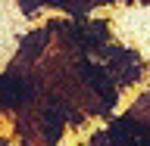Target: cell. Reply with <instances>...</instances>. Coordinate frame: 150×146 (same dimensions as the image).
<instances>
[{"mask_svg":"<svg viewBox=\"0 0 150 146\" xmlns=\"http://www.w3.org/2000/svg\"><path fill=\"white\" fill-rule=\"evenodd\" d=\"M81 75H84V78H88V81L94 84V90L100 93V96H103L106 103H112V100H116V90H112V84L106 81V75H103L100 68H97V65L84 62V65H81Z\"/></svg>","mask_w":150,"mask_h":146,"instance_id":"obj_1","label":"cell"},{"mask_svg":"<svg viewBox=\"0 0 150 146\" xmlns=\"http://www.w3.org/2000/svg\"><path fill=\"white\" fill-rule=\"evenodd\" d=\"M110 140H112V146H131L138 137H134V128L128 121H116L112 131H110Z\"/></svg>","mask_w":150,"mask_h":146,"instance_id":"obj_2","label":"cell"}]
</instances>
